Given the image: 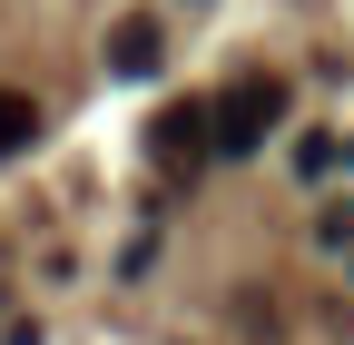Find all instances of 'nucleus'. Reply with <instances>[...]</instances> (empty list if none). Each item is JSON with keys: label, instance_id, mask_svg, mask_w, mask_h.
I'll return each mask as SVG.
<instances>
[{"label": "nucleus", "instance_id": "nucleus-4", "mask_svg": "<svg viewBox=\"0 0 354 345\" xmlns=\"http://www.w3.org/2000/svg\"><path fill=\"white\" fill-rule=\"evenodd\" d=\"M30 139H39V99L30 89H0V158H20Z\"/></svg>", "mask_w": 354, "mask_h": 345}, {"label": "nucleus", "instance_id": "nucleus-1", "mask_svg": "<svg viewBox=\"0 0 354 345\" xmlns=\"http://www.w3.org/2000/svg\"><path fill=\"white\" fill-rule=\"evenodd\" d=\"M207 118H216V158H256V148L286 128V89H276V79H236Z\"/></svg>", "mask_w": 354, "mask_h": 345}, {"label": "nucleus", "instance_id": "nucleus-2", "mask_svg": "<svg viewBox=\"0 0 354 345\" xmlns=\"http://www.w3.org/2000/svg\"><path fill=\"white\" fill-rule=\"evenodd\" d=\"M148 148H158V168H197V158H216V118H207L197 99H187V109H158Z\"/></svg>", "mask_w": 354, "mask_h": 345}, {"label": "nucleus", "instance_id": "nucleus-3", "mask_svg": "<svg viewBox=\"0 0 354 345\" xmlns=\"http://www.w3.org/2000/svg\"><path fill=\"white\" fill-rule=\"evenodd\" d=\"M109 69H118V79H148V69H158V20H148V10H128V20L109 30Z\"/></svg>", "mask_w": 354, "mask_h": 345}]
</instances>
